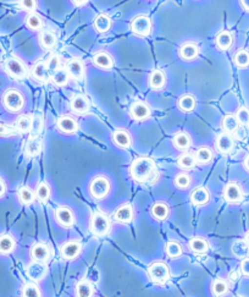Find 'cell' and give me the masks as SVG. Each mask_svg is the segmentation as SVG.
Listing matches in <instances>:
<instances>
[{
	"instance_id": "6da1fadb",
	"label": "cell",
	"mask_w": 249,
	"mask_h": 297,
	"mask_svg": "<svg viewBox=\"0 0 249 297\" xmlns=\"http://www.w3.org/2000/svg\"><path fill=\"white\" fill-rule=\"evenodd\" d=\"M156 172V165L151 158L139 157L132 162L129 174L134 181L145 182L150 180Z\"/></svg>"
},
{
	"instance_id": "7a4b0ae2",
	"label": "cell",
	"mask_w": 249,
	"mask_h": 297,
	"mask_svg": "<svg viewBox=\"0 0 249 297\" xmlns=\"http://www.w3.org/2000/svg\"><path fill=\"white\" fill-rule=\"evenodd\" d=\"M110 189H111V185H110L109 179L106 176H104V175L95 176L89 182V186H88L89 194L92 196L93 199H97V201L104 199L109 194Z\"/></svg>"
},
{
	"instance_id": "3957f363",
	"label": "cell",
	"mask_w": 249,
	"mask_h": 297,
	"mask_svg": "<svg viewBox=\"0 0 249 297\" xmlns=\"http://www.w3.org/2000/svg\"><path fill=\"white\" fill-rule=\"evenodd\" d=\"M2 106L10 113H17L24 106V97L20 91L15 88L6 89L2 94Z\"/></svg>"
},
{
	"instance_id": "277c9868",
	"label": "cell",
	"mask_w": 249,
	"mask_h": 297,
	"mask_svg": "<svg viewBox=\"0 0 249 297\" xmlns=\"http://www.w3.org/2000/svg\"><path fill=\"white\" fill-rule=\"evenodd\" d=\"M148 276L154 284L164 285L170 277V268L165 262H154L148 267Z\"/></svg>"
},
{
	"instance_id": "5b68a950",
	"label": "cell",
	"mask_w": 249,
	"mask_h": 297,
	"mask_svg": "<svg viewBox=\"0 0 249 297\" xmlns=\"http://www.w3.org/2000/svg\"><path fill=\"white\" fill-rule=\"evenodd\" d=\"M4 69L6 74L15 80H23L27 77L26 66L19 58H9L4 63Z\"/></svg>"
},
{
	"instance_id": "8992f818",
	"label": "cell",
	"mask_w": 249,
	"mask_h": 297,
	"mask_svg": "<svg viewBox=\"0 0 249 297\" xmlns=\"http://www.w3.org/2000/svg\"><path fill=\"white\" fill-rule=\"evenodd\" d=\"M90 231L97 236H105L110 231V220L105 214L97 212L90 218Z\"/></svg>"
},
{
	"instance_id": "52a82bcc",
	"label": "cell",
	"mask_w": 249,
	"mask_h": 297,
	"mask_svg": "<svg viewBox=\"0 0 249 297\" xmlns=\"http://www.w3.org/2000/svg\"><path fill=\"white\" fill-rule=\"evenodd\" d=\"M131 30L134 35L141 36V37H146L151 32V21L148 16L139 15L132 21Z\"/></svg>"
},
{
	"instance_id": "ba28073f",
	"label": "cell",
	"mask_w": 249,
	"mask_h": 297,
	"mask_svg": "<svg viewBox=\"0 0 249 297\" xmlns=\"http://www.w3.org/2000/svg\"><path fill=\"white\" fill-rule=\"evenodd\" d=\"M55 220L58 224L62 228H72L75 224V214H73L72 209L68 208L66 206H60L55 209Z\"/></svg>"
},
{
	"instance_id": "9c48e42d",
	"label": "cell",
	"mask_w": 249,
	"mask_h": 297,
	"mask_svg": "<svg viewBox=\"0 0 249 297\" xmlns=\"http://www.w3.org/2000/svg\"><path fill=\"white\" fill-rule=\"evenodd\" d=\"M81 252H82V243L76 240L67 241V242L62 243L60 247L61 257L66 260L76 259L81 255Z\"/></svg>"
},
{
	"instance_id": "30bf717a",
	"label": "cell",
	"mask_w": 249,
	"mask_h": 297,
	"mask_svg": "<svg viewBox=\"0 0 249 297\" xmlns=\"http://www.w3.org/2000/svg\"><path fill=\"white\" fill-rule=\"evenodd\" d=\"M66 71H67L68 76L73 79L75 81H81L83 80L85 74L84 65L80 58H71L67 63H66Z\"/></svg>"
},
{
	"instance_id": "8fae6325",
	"label": "cell",
	"mask_w": 249,
	"mask_h": 297,
	"mask_svg": "<svg viewBox=\"0 0 249 297\" xmlns=\"http://www.w3.org/2000/svg\"><path fill=\"white\" fill-rule=\"evenodd\" d=\"M31 258L33 262H39V263H46L50 259L51 251L49 248L48 245L43 242L34 243L31 247Z\"/></svg>"
},
{
	"instance_id": "7c38bea8",
	"label": "cell",
	"mask_w": 249,
	"mask_h": 297,
	"mask_svg": "<svg viewBox=\"0 0 249 297\" xmlns=\"http://www.w3.org/2000/svg\"><path fill=\"white\" fill-rule=\"evenodd\" d=\"M70 108L73 113L83 115V114H87L89 111L90 103L87 97H84L83 94H73L70 99Z\"/></svg>"
},
{
	"instance_id": "4fadbf2b",
	"label": "cell",
	"mask_w": 249,
	"mask_h": 297,
	"mask_svg": "<svg viewBox=\"0 0 249 297\" xmlns=\"http://www.w3.org/2000/svg\"><path fill=\"white\" fill-rule=\"evenodd\" d=\"M224 198L228 203H239L243 199V191L236 182H228L224 189Z\"/></svg>"
},
{
	"instance_id": "5bb4252c",
	"label": "cell",
	"mask_w": 249,
	"mask_h": 297,
	"mask_svg": "<svg viewBox=\"0 0 249 297\" xmlns=\"http://www.w3.org/2000/svg\"><path fill=\"white\" fill-rule=\"evenodd\" d=\"M46 272V265L45 263H39V262H32L31 264L27 267V275L31 280L33 281H41L45 277Z\"/></svg>"
},
{
	"instance_id": "9a60e30c",
	"label": "cell",
	"mask_w": 249,
	"mask_h": 297,
	"mask_svg": "<svg viewBox=\"0 0 249 297\" xmlns=\"http://www.w3.org/2000/svg\"><path fill=\"white\" fill-rule=\"evenodd\" d=\"M129 115L136 121L145 120L150 115V109L144 102H136L129 108Z\"/></svg>"
},
{
	"instance_id": "2e32d148",
	"label": "cell",
	"mask_w": 249,
	"mask_h": 297,
	"mask_svg": "<svg viewBox=\"0 0 249 297\" xmlns=\"http://www.w3.org/2000/svg\"><path fill=\"white\" fill-rule=\"evenodd\" d=\"M233 138H232L231 135H228V133L226 132L220 133L216 137V140H215V147H216V149L219 150L221 154H227V153L231 152V150L233 149Z\"/></svg>"
},
{
	"instance_id": "e0dca14e",
	"label": "cell",
	"mask_w": 249,
	"mask_h": 297,
	"mask_svg": "<svg viewBox=\"0 0 249 297\" xmlns=\"http://www.w3.org/2000/svg\"><path fill=\"white\" fill-rule=\"evenodd\" d=\"M93 65L100 70H110L114 66V59L106 52H97L93 55Z\"/></svg>"
},
{
	"instance_id": "ac0fdd59",
	"label": "cell",
	"mask_w": 249,
	"mask_h": 297,
	"mask_svg": "<svg viewBox=\"0 0 249 297\" xmlns=\"http://www.w3.org/2000/svg\"><path fill=\"white\" fill-rule=\"evenodd\" d=\"M111 140L115 146H117L119 148H122V149H126V148H128L129 146L132 145L131 135H129L126 130H124V128H117V130H115L111 135Z\"/></svg>"
},
{
	"instance_id": "d6986e66",
	"label": "cell",
	"mask_w": 249,
	"mask_h": 297,
	"mask_svg": "<svg viewBox=\"0 0 249 297\" xmlns=\"http://www.w3.org/2000/svg\"><path fill=\"white\" fill-rule=\"evenodd\" d=\"M180 58L185 62H192L199 54V48L194 42H186L178 49Z\"/></svg>"
},
{
	"instance_id": "ffe728a7",
	"label": "cell",
	"mask_w": 249,
	"mask_h": 297,
	"mask_svg": "<svg viewBox=\"0 0 249 297\" xmlns=\"http://www.w3.org/2000/svg\"><path fill=\"white\" fill-rule=\"evenodd\" d=\"M56 126H58V128L61 132L68 133V135L77 132L78 130L77 121H76L72 116L68 115L60 116V118L58 119V121H56Z\"/></svg>"
},
{
	"instance_id": "44dd1931",
	"label": "cell",
	"mask_w": 249,
	"mask_h": 297,
	"mask_svg": "<svg viewBox=\"0 0 249 297\" xmlns=\"http://www.w3.org/2000/svg\"><path fill=\"white\" fill-rule=\"evenodd\" d=\"M114 219L117 223L121 224L131 223L132 219H133V208H132L131 204H122V206H120L115 211Z\"/></svg>"
},
{
	"instance_id": "7402d4cb",
	"label": "cell",
	"mask_w": 249,
	"mask_h": 297,
	"mask_svg": "<svg viewBox=\"0 0 249 297\" xmlns=\"http://www.w3.org/2000/svg\"><path fill=\"white\" fill-rule=\"evenodd\" d=\"M210 199V193L205 187L198 186L190 193V202H192L194 206H205V204L209 202Z\"/></svg>"
},
{
	"instance_id": "603a6c76",
	"label": "cell",
	"mask_w": 249,
	"mask_h": 297,
	"mask_svg": "<svg viewBox=\"0 0 249 297\" xmlns=\"http://www.w3.org/2000/svg\"><path fill=\"white\" fill-rule=\"evenodd\" d=\"M150 213L155 220L164 221L167 219L168 214H170V207L165 202H156L151 206Z\"/></svg>"
},
{
	"instance_id": "cb8c5ba5",
	"label": "cell",
	"mask_w": 249,
	"mask_h": 297,
	"mask_svg": "<svg viewBox=\"0 0 249 297\" xmlns=\"http://www.w3.org/2000/svg\"><path fill=\"white\" fill-rule=\"evenodd\" d=\"M148 84L150 86L151 89H155V91H160L165 87L166 84V76L161 70H154L148 77Z\"/></svg>"
},
{
	"instance_id": "d4e9b609",
	"label": "cell",
	"mask_w": 249,
	"mask_h": 297,
	"mask_svg": "<svg viewBox=\"0 0 249 297\" xmlns=\"http://www.w3.org/2000/svg\"><path fill=\"white\" fill-rule=\"evenodd\" d=\"M76 297H93L94 295V287L93 284L87 279H82L76 284L75 287Z\"/></svg>"
},
{
	"instance_id": "484cf974",
	"label": "cell",
	"mask_w": 249,
	"mask_h": 297,
	"mask_svg": "<svg viewBox=\"0 0 249 297\" xmlns=\"http://www.w3.org/2000/svg\"><path fill=\"white\" fill-rule=\"evenodd\" d=\"M229 290V284L227 280L217 277L211 282V294L215 297H225Z\"/></svg>"
},
{
	"instance_id": "4316f807",
	"label": "cell",
	"mask_w": 249,
	"mask_h": 297,
	"mask_svg": "<svg viewBox=\"0 0 249 297\" xmlns=\"http://www.w3.org/2000/svg\"><path fill=\"white\" fill-rule=\"evenodd\" d=\"M188 247L192 252L197 253V255H203L209 250V243L204 237H193L188 242Z\"/></svg>"
},
{
	"instance_id": "83f0119b",
	"label": "cell",
	"mask_w": 249,
	"mask_h": 297,
	"mask_svg": "<svg viewBox=\"0 0 249 297\" xmlns=\"http://www.w3.org/2000/svg\"><path fill=\"white\" fill-rule=\"evenodd\" d=\"M195 106H197V101L192 94H185L177 102L178 109L183 113H190V111L194 110Z\"/></svg>"
},
{
	"instance_id": "f1b7e54d",
	"label": "cell",
	"mask_w": 249,
	"mask_h": 297,
	"mask_svg": "<svg viewBox=\"0 0 249 297\" xmlns=\"http://www.w3.org/2000/svg\"><path fill=\"white\" fill-rule=\"evenodd\" d=\"M48 66L44 62H38L32 66L31 70V75L36 81L39 82H44L46 80V76H48Z\"/></svg>"
},
{
	"instance_id": "f546056e",
	"label": "cell",
	"mask_w": 249,
	"mask_h": 297,
	"mask_svg": "<svg viewBox=\"0 0 249 297\" xmlns=\"http://www.w3.org/2000/svg\"><path fill=\"white\" fill-rule=\"evenodd\" d=\"M15 247H16V241L9 233H4L0 236V253L1 255H10L14 252Z\"/></svg>"
},
{
	"instance_id": "4dcf8cb0",
	"label": "cell",
	"mask_w": 249,
	"mask_h": 297,
	"mask_svg": "<svg viewBox=\"0 0 249 297\" xmlns=\"http://www.w3.org/2000/svg\"><path fill=\"white\" fill-rule=\"evenodd\" d=\"M56 37L53 32L50 31H43V32L39 35V44L43 48L44 50H50L53 49L56 45Z\"/></svg>"
},
{
	"instance_id": "1f68e13d",
	"label": "cell",
	"mask_w": 249,
	"mask_h": 297,
	"mask_svg": "<svg viewBox=\"0 0 249 297\" xmlns=\"http://www.w3.org/2000/svg\"><path fill=\"white\" fill-rule=\"evenodd\" d=\"M42 152V141L37 137H32L24 146V153L27 157H37Z\"/></svg>"
},
{
	"instance_id": "d6a6232c",
	"label": "cell",
	"mask_w": 249,
	"mask_h": 297,
	"mask_svg": "<svg viewBox=\"0 0 249 297\" xmlns=\"http://www.w3.org/2000/svg\"><path fill=\"white\" fill-rule=\"evenodd\" d=\"M215 43H216V47L219 48L220 50H227L231 48L232 43H233V37H232L231 33L227 32V31H222V32H220L219 35L216 36Z\"/></svg>"
},
{
	"instance_id": "836d02e7",
	"label": "cell",
	"mask_w": 249,
	"mask_h": 297,
	"mask_svg": "<svg viewBox=\"0 0 249 297\" xmlns=\"http://www.w3.org/2000/svg\"><path fill=\"white\" fill-rule=\"evenodd\" d=\"M172 143L177 149L180 150H186L189 148L192 140H190L189 135L187 132H178L173 136Z\"/></svg>"
},
{
	"instance_id": "e575fe53",
	"label": "cell",
	"mask_w": 249,
	"mask_h": 297,
	"mask_svg": "<svg viewBox=\"0 0 249 297\" xmlns=\"http://www.w3.org/2000/svg\"><path fill=\"white\" fill-rule=\"evenodd\" d=\"M93 25H94V28L97 32L106 33L107 31L110 30V27H111V20H110L109 16L105 15V14H100V15H98L97 18H95Z\"/></svg>"
},
{
	"instance_id": "d590c367",
	"label": "cell",
	"mask_w": 249,
	"mask_h": 297,
	"mask_svg": "<svg viewBox=\"0 0 249 297\" xmlns=\"http://www.w3.org/2000/svg\"><path fill=\"white\" fill-rule=\"evenodd\" d=\"M17 197H19V201L21 202L22 204H32L34 202V198H36V193L32 191V189L29 186H22L20 187L19 191H17Z\"/></svg>"
},
{
	"instance_id": "8d00e7d4",
	"label": "cell",
	"mask_w": 249,
	"mask_h": 297,
	"mask_svg": "<svg viewBox=\"0 0 249 297\" xmlns=\"http://www.w3.org/2000/svg\"><path fill=\"white\" fill-rule=\"evenodd\" d=\"M221 126L222 128H224L225 132L229 135V133H233L238 130L239 123L238 120H237L236 115H231V114H228V115L224 116V119H222L221 121Z\"/></svg>"
},
{
	"instance_id": "74e56055",
	"label": "cell",
	"mask_w": 249,
	"mask_h": 297,
	"mask_svg": "<svg viewBox=\"0 0 249 297\" xmlns=\"http://www.w3.org/2000/svg\"><path fill=\"white\" fill-rule=\"evenodd\" d=\"M15 130L21 133L31 132L32 130V116L20 115L15 123Z\"/></svg>"
},
{
	"instance_id": "f35d334b",
	"label": "cell",
	"mask_w": 249,
	"mask_h": 297,
	"mask_svg": "<svg viewBox=\"0 0 249 297\" xmlns=\"http://www.w3.org/2000/svg\"><path fill=\"white\" fill-rule=\"evenodd\" d=\"M194 158L198 164H209L212 158H214V154H212V150L209 147H200L195 152Z\"/></svg>"
},
{
	"instance_id": "ab89813d",
	"label": "cell",
	"mask_w": 249,
	"mask_h": 297,
	"mask_svg": "<svg viewBox=\"0 0 249 297\" xmlns=\"http://www.w3.org/2000/svg\"><path fill=\"white\" fill-rule=\"evenodd\" d=\"M24 23H26V27L31 31H39L43 28L44 22L42 20V18L37 14L31 13L26 16V20H24Z\"/></svg>"
},
{
	"instance_id": "60d3db41",
	"label": "cell",
	"mask_w": 249,
	"mask_h": 297,
	"mask_svg": "<svg viewBox=\"0 0 249 297\" xmlns=\"http://www.w3.org/2000/svg\"><path fill=\"white\" fill-rule=\"evenodd\" d=\"M231 251L234 257L244 259V258H247V255H248L249 247L247 246V243L244 242V240H237L234 241L233 245H232Z\"/></svg>"
},
{
	"instance_id": "b9f144b4",
	"label": "cell",
	"mask_w": 249,
	"mask_h": 297,
	"mask_svg": "<svg viewBox=\"0 0 249 297\" xmlns=\"http://www.w3.org/2000/svg\"><path fill=\"white\" fill-rule=\"evenodd\" d=\"M177 164L182 170H190L195 167L197 162H195L194 155H192L190 153H182L178 157Z\"/></svg>"
},
{
	"instance_id": "7bdbcfd3",
	"label": "cell",
	"mask_w": 249,
	"mask_h": 297,
	"mask_svg": "<svg viewBox=\"0 0 249 297\" xmlns=\"http://www.w3.org/2000/svg\"><path fill=\"white\" fill-rule=\"evenodd\" d=\"M165 252L167 255V257L170 258H178L182 255V246L180 242L175 240H170L165 246Z\"/></svg>"
},
{
	"instance_id": "ee69618b",
	"label": "cell",
	"mask_w": 249,
	"mask_h": 297,
	"mask_svg": "<svg viewBox=\"0 0 249 297\" xmlns=\"http://www.w3.org/2000/svg\"><path fill=\"white\" fill-rule=\"evenodd\" d=\"M50 194H51V189H50V186H49L48 182H45V181L39 182L38 186H37V189H36L37 198L44 203V202L49 201V198H50Z\"/></svg>"
},
{
	"instance_id": "f6af8a7d",
	"label": "cell",
	"mask_w": 249,
	"mask_h": 297,
	"mask_svg": "<svg viewBox=\"0 0 249 297\" xmlns=\"http://www.w3.org/2000/svg\"><path fill=\"white\" fill-rule=\"evenodd\" d=\"M68 79H70V76H68L67 71H66L65 69L56 70V71L53 72V75H51V82L58 87L66 86V85L68 84Z\"/></svg>"
},
{
	"instance_id": "bcb514c9",
	"label": "cell",
	"mask_w": 249,
	"mask_h": 297,
	"mask_svg": "<svg viewBox=\"0 0 249 297\" xmlns=\"http://www.w3.org/2000/svg\"><path fill=\"white\" fill-rule=\"evenodd\" d=\"M22 297H42L41 289L38 287V285L33 284V282H28V284L24 285L22 287L21 291Z\"/></svg>"
},
{
	"instance_id": "7dc6e473",
	"label": "cell",
	"mask_w": 249,
	"mask_h": 297,
	"mask_svg": "<svg viewBox=\"0 0 249 297\" xmlns=\"http://www.w3.org/2000/svg\"><path fill=\"white\" fill-rule=\"evenodd\" d=\"M233 63L238 67L249 66V52L248 50H238L233 57Z\"/></svg>"
},
{
	"instance_id": "c3c4849f",
	"label": "cell",
	"mask_w": 249,
	"mask_h": 297,
	"mask_svg": "<svg viewBox=\"0 0 249 297\" xmlns=\"http://www.w3.org/2000/svg\"><path fill=\"white\" fill-rule=\"evenodd\" d=\"M173 184L180 190L187 189L190 185V176L188 174H186V172H180V174L176 175L175 179H173Z\"/></svg>"
},
{
	"instance_id": "681fc988",
	"label": "cell",
	"mask_w": 249,
	"mask_h": 297,
	"mask_svg": "<svg viewBox=\"0 0 249 297\" xmlns=\"http://www.w3.org/2000/svg\"><path fill=\"white\" fill-rule=\"evenodd\" d=\"M236 118H237V120H238L239 124H242V125H248L249 124V110L247 108H244V106H242V108H239L238 110H237Z\"/></svg>"
},
{
	"instance_id": "f907efd6",
	"label": "cell",
	"mask_w": 249,
	"mask_h": 297,
	"mask_svg": "<svg viewBox=\"0 0 249 297\" xmlns=\"http://www.w3.org/2000/svg\"><path fill=\"white\" fill-rule=\"evenodd\" d=\"M42 126H43V118L42 115H34L32 116V130L31 132H33L34 135H38L42 130Z\"/></svg>"
},
{
	"instance_id": "816d5d0a",
	"label": "cell",
	"mask_w": 249,
	"mask_h": 297,
	"mask_svg": "<svg viewBox=\"0 0 249 297\" xmlns=\"http://www.w3.org/2000/svg\"><path fill=\"white\" fill-rule=\"evenodd\" d=\"M60 65H61V58H60V55H58V54L50 57V59H49L48 63H46L48 70H50V71H53V72H55L56 70L60 69Z\"/></svg>"
},
{
	"instance_id": "f5cc1de1",
	"label": "cell",
	"mask_w": 249,
	"mask_h": 297,
	"mask_svg": "<svg viewBox=\"0 0 249 297\" xmlns=\"http://www.w3.org/2000/svg\"><path fill=\"white\" fill-rule=\"evenodd\" d=\"M19 4L22 9L28 11L34 10L37 8V1H34V0H23V1H20Z\"/></svg>"
},
{
	"instance_id": "db71d44e",
	"label": "cell",
	"mask_w": 249,
	"mask_h": 297,
	"mask_svg": "<svg viewBox=\"0 0 249 297\" xmlns=\"http://www.w3.org/2000/svg\"><path fill=\"white\" fill-rule=\"evenodd\" d=\"M14 133H15L14 128L9 127V126L0 123V137H7V136H11L14 135Z\"/></svg>"
},
{
	"instance_id": "11a10c76",
	"label": "cell",
	"mask_w": 249,
	"mask_h": 297,
	"mask_svg": "<svg viewBox=\"0 0 249 297\" xmlns=\"http://www.w3.org/2000/svg\"><path fill=\"white\" fill-rule=\"evenodd\" d=\"M239 272H241V274H243L244 276H249V257L242 259Z\"/></svg>"
},
{
	"instance_id": "9f6ffc18",
	"label": "cell",
	"mask_w": 249,
	"mask_h": 297,
	"mask_svg": "<svg viewBox=\"0 0 249 297\" xmlns=\"http://www.w3.org/2000/svg\"><path fill=\"white\" fill-rule=\"evenodd\" d=\"M239 276H241V272H238V270H233V272L229 273V279H231L232 281H236V280H238Z\"/></svg>"
},
{
	"instance_id": "6f0895ef",
	"label": "cell",
	"mask_w": 249,
	"mask_h": 297,
	"mask_svg": "<svg viewBox=\"0 0 249 297\" xmlns=\"http://www.w3.org/2000/svg\"><path fill=\"white\" fill-rule=\"evenodd\" d=\"M6 192V185H5L4 180L0 179V197H2Z\"/></svg>"
},
{
	"instance_id": "680465c9",
	"label": "cell",
	"mask_w": 249,
	"mask_h": 297,
	"mask_svg": "<svg viewBox=\"0 0 249 297\" xmlns=\"http://www.w3.org/2000/svg\"><path fill=\"white\" fill-rule=\"evenodd\" d=\"M241 5L243 6L244 10L249 11V0H242V1H241Z\"/></svg>"
},
{
	"instance_id": "91938a15",
	"label": "cell",
	"mask_w": 249,
	"mask_h": 297,
	"mask_svg": "<svg viewBox=\"0 0 249 297\" xmlns=\"http://www.w3.org/2000/svg\"><path fill=\"white\" fill-rule=\"evenodd\" d=\"M244 168L249 171V154L244 158Z\"/></svg>"
},
{
	"instance_id": "94428289",
	"label": "cell",
	"mask_w": 249,
	"mask_h": 297,
	"mask_svg": "<svg viewBox=\"0 0 249 297\" xmlns=\"http://www.w3.org/2000/svg\"><path fill=\"white\" fill-rule=\"evenodd\" d=\"M72 4L75 6H83L87 4V1H72Z\"/></svg>"
},
{
	"instance_id": "6125c7cd",
	"label": "cell",
	"mask_w": 249,
	"mask_h": 297,
	"mask_svg": "<svg viewBox=\"0 0 249 297\" xmlns=\"http://www.w3.org/2000/svg\"><path fill=\"white\" fill-rule=\"evenodd\" d=\"M244 242H246L247 246L249 247V231L246 233V236H244Z\"/></svg>"
},
{
	"instance_id": "be15d7a7",
	"label": "cell",
	"mask_w": 249,
	"mask_h": 297,
	"mask_svg": "<svg viewBox=\"0 0 249 297\" xmlns=\"http://www.w3.org/2000/svg\"><path fill=\"white\" fill-rule=\"evenodd\" d=\"M236 297H244V296H236Z\"/></svg>"
},
{
	"instance_id": "e7e4bbea",
	"label": "cell",
	"mask_w": 249,
	"mask_h": 297,
	"mask_svg": "<svg viewBox=\"0 0 249 297\" xmlns=\"http://www.w3.org/2000/svg\"><path fill=\"white\" fill-rule=\"evenodd\" d=\"M248 125H249V124H248Z\"/></svg>"
}]
</instances>
